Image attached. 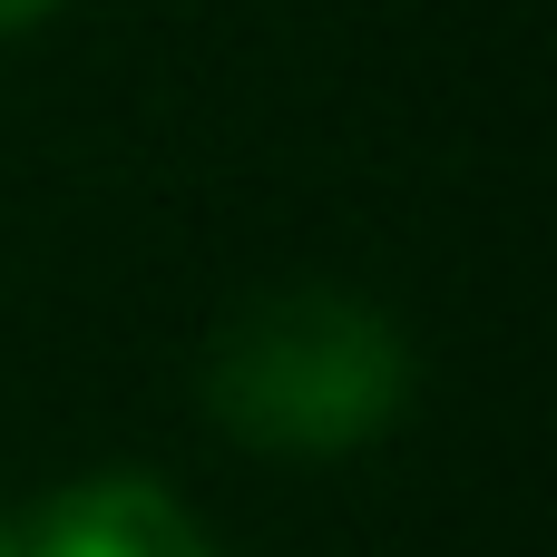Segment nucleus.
Returning <instances> with one entry per match:
<instances>
[{"instance_id": "2", "label": "nucleus", "mask_w": 557, "mask_h": 557, "mask_svg": "<svg viewBox=\"0 0 557 557\" xmlns=\"http://www.w3.org/2000/svg\"><path fill=\"white\" fill-rule=\"evenodd\" d=\"M20 557H225V548L206 539V519H196L166 480L108 470V480L59 490V499L20 529Z\"/></svg>"}, {"instance_id": "3", "label": "nucleus", "mask_w": 557, "mask_h": 557, "mask_svg": "<svg viewBox=\"0 0 557 557\" xmlns=\"http://www.w3.org/2000/svg\"><path fill=\"white\" fill-rule=\"evenodd\" d=\"M49 10H59V0H0V39H10V29H39Z\"/></svg>"}, {"instance_id": "4", "label": "nucleus", "mask_w": 557, "mask_h": 557, "mask_svg": "<svg viewBox=\"0 0 557 557\" xmlns=\"http://www.w3.org/2000/svg\"><path fill=\"white\" fill-rule=\"evenodd\" d=\"M0 557H20V529H10V519H0Z\"/></svg>"}, {"instance_id": "1", "label": "nucleus", "mask_w": 557, "mask_h": 557, "mask_svg": "<svg viewBox=\"0 0 557 557\" xmlns=\"http://www.w3.org/2000/svg\"><path fill=\"white\" fill-rule=\"evenodd\" d=\"M206 411L215 431L274 460L372 450L411 411V333L343 284H284L215 333Z\"/></svg>"}]
</instances>
